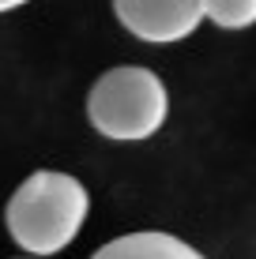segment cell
<instances>
[{"label": "cell", "mask_w": 256, "mask_h": 259, "mask_svg": "<svg viewBox=\"0 0 256 259\" xmlns=\"http://www.w3.org/2000/svg\"><path fill=\"white\" fill-rule=\"evenodd\" d=\"M87 210H91V195L72 173L38 169L8 199L4 222H8L12 240L23 252L46 259V255L64 252L79 237Z\"/></svg>", "instance_id": "cell-1"}, {"label": "cell", "mask_w": 256, "mask_h": 259, "mask_svg": "<svg viewBox=\"0 0 256 259\" xmlns=\"http://www.w3.org/2000/svg\"><path fill=\"white\" fill-rule=\"evenodd\" d=\"M87 117L98 136L113 143H139L151 139L170 117V94L166 83L151 68L121 64L94 79L87 94Z\"/></svg>", "instance_id": "cell-2"}, {"label": "cell", "mask_w": 256, "mask_h": 259, "mask_svg": "<svg viewBox=\"0 0 256 259\" xmlns=\"http://www.w3.org/2000/svg\"><path fill=\"white\" fill-rule=\"evenodd\" d=\"M113 12L132 38L170 46L204 23V0H113Z\"/></svg>", "instance_id": "cell-3"}, {"label": "cell", "mask_w": 256, "mask_h": 259, "mask_svg": "<svg viewBox=\"0 0 256 259\" xmlns=\"http://www.w3.org/2000/svg\"><path fill=\"white\" fill-rule=\"evenodd\" d=\"M91 259H204V255L173 233L139 229V233H125L109 244H102Z\"/></svg>", "instance_id": "cell-4"}, {"label": "cell", "mask_w": 256, "mask_h": 259, "mask_svg": "<svg viewBox=\"0 0 256 259\" xmlns=\"http://www.w3.org/2000/svg\"><path fill=\"white\" fill-rule=\"evenodd\" d=\"M204 19L223 30H245L256 23V0H204Z\"/></svg>", "instance_id": "cell-5"}, {"label": "cell", "mask_w": 256, "mask_h": 259, "mask_svg": "<svg viewBox=\"0 0 256 259\" xmlns=\"http://www.w3.org/2000/svg\"><path fill=\"white\" fill-rule=\"evenodd\" d=\"M23 4H30V0H0V12H12V8H23Z\"/></svg>", "instance_id": "cell-6"}]
</instances>
